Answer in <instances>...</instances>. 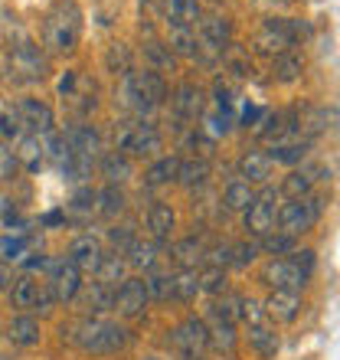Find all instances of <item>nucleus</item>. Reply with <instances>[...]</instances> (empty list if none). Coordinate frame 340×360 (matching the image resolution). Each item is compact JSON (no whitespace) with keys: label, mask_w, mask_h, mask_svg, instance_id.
Returning <instances> with one entry per match:
<instances>
[{"label":"nucleus","mask_w":340,"mask_h":360,"mask_svg":"<svg viewBox=\"0 0 340 360\" xmlns=\"http://www.w3.org/2000/svg\"><path fill=\"white\" fill-rule=\"evenodd\" d=\"M304 151H308V141H275L268 158L275 164H298L304 158Z\"/></svg>","instance_id":"obj_35"},{"label":"nucleus","mask_w":340,"mask_h":360,"mask_svg":"<svg viewBox=\"0 0 340 360\" xmlns=\"http://www.w3.org/2000/svg\"><path fill=\"white\" fill-rule=\"evenodd\" d=\"M259 249H265L268 256H285V252H292L294 249V239L285 236V233H278V229H272L268 236L259 239Z\"/></svg>","instance_id":"obj_43"},{"label":"nucleus","mask_w":340,"mask_h":360,"mask_svg":"<svg viewBox=\"0 0 340 360\" xmlns=\"http://www.w3.org/2000/svg\"><path fill=\"white\" fill-rule=\"evenodd\" d=\"M207 124L213 134H226L229 128H233V108H216V112L207 118Z\"/></svg>","instance_id":"obj_51"},{"label":"nucleus","mask_w":340,"mask_h":360,"mask_svg":"<svg viewBox=\"0 0 340 360\" xmlns=\"http://www.w3.org/2000/svg\"><path fill=\"white\" fill-rule=\"evenodd\" d=\"M255 256H259V243H236V246H229V262L233 266H249Z\"/></svg>","instance_id":"obj_49"},{"label":"nucleus","mask_w":340,"mask_h":360,"mask_svg":"<svg viewBox=\"0 0 340 360\" xmlns=\"http://www.w3.org/2000/svg\"><path fill=\"white\" fill-rule=\"evenodd\" d=\"M131 46L128 43H112L108 46V53H105V66H108V72H115V76H128L131 72Z\"/></svg>","instance_id":"obj_31"},{"label":"nucleus","mask_w":340,"mask_h":360,"mask_svg":"<svg viewBox=\"0 0 340 360\" xmlns=\"http://www.w3.org/2000/svg\"><path fill=\"white\" fill-rule=\"evenodd\" d=\"M164 13L170 27H197V20H203L200 0H164Z\"/></svg>","instance_id":"obj_18"},{"label":"nucleus","mask_w":340,"mask_h":360,"mask_svg":"<svg viewBox=\"0 0 340 360\" xmlns=\"http://www.w3.org/2000/svg\"><path fill=\"white\" fill-rule=\"evenodd\" d=\"M311 187H314V171L308 167V171H292L288 177H285L282 184V193L292 200H301V197H311Z\"/></svg>","instance_id":"obj_30"},{"label":"nucleus","mask_w":340,"mask_h":360,"mask_svg":"<svg viewBox=\"0 0 340 360\" xmlns=\"http://www.w3.org/2000/svg\"><path fill=\"white\" fill-rule=\"evenodd\" d=\"M102 259H105V249L95 236H79L76 243L69 246V262H72L79 272H95Z\"/></svg>","instance_id":"obj_14"},{"label":"nucleus","mask_w":340,"mask_h":360,"mask_svg":"<svg viewBox=\"0 0 340 360\" xmlns=\"http://www.w3.org/2000/svg\"><path fill=\"white\" fill-rule=\"evenodd\" d=\"M239 308H242V298H239V295H223V298L213 302V318H216L219 324H233V321H239Z\"/></svg>","instance_id":"obj_39"},{"label":"nucleus","mask_w":340,"mask_h":360,"mask_svg":"<svg viewBox=\"0 0 340 360\" xmlns=\"http://www.w3.org/2000/svg\"><path fill=\"white\" fill-rule=\"evenodd\" d=\"M66 331H69V341H76L89 354H115V351H122L124 341H128V331H124L122 324L102 321V318L69 324Z\"/></svg>","instance_id":"obj_2"},{"label":"nucleus","mask_w":340,"mask_h":360,"mask_svg":"<svg viewBox=\"0 0 340 360\" xmlns=\"http://www.w3.org/2000/svg\"><path fill=\"white\" fill-rule=\"evenodd\" d=\"M207 334H209V328L200 321V318H187L183 324H177L174 344H177V351L187 360H197L200 354L207 351Z\"/></svg>","instance_id":"obj_9"},{"label":"nucleus","mask_w":340,"mask_h":360,"mask_svg":"<svg viewBox=\"0 0 340 360\" xmlns=\"http://www.w3.org/2000/svg\"><path fill=\"white\" fill-rule=\"evenodd\" d=\"M85 308H89V311H105V308H112V288L102 282H92L85 288Z\"/></svg>","instance_id":"obj_42"},{"label":"nucleus","mask_w":340,"mask_h":360,"mask_svg":"<svg viewBox=\"0 0 340 360\" xmlns=\"http://www.w3.org/2000/svg\"><path fill=\"white\" fill-rule=\"evenodd\" d=\"M259 118H262V108H259V105H246V108H242V115H239L242 128H252Z\"/></svg>","instance_id":"obj_53"},{"label":"nucleus","mask_w":340,"mask_h":360,"mask_svg":"<svg viewBox=\"0 0 340 360\" xmlns=\"http://www.w3.org/2000/svg\"><path fill=\"white\" fill-rule=\"evenodd\" d=\"M37 295H39V282L30 272L17 275L13 285H10V302H13V308H20V311L33 308V304H37Z\"/></svg>","instance_id":"obj_21"},{"label":"nucleus","mask_w":340,"mask_h":360,"mask_svg":"<svg viewBox=\"0 0 340 360\" xmlns=\"http://www.w3.org/2000/svg\"><path fill=\"white\" fill-rule=\"evenodd\" d=\"M7 338L17 344V347H37L39 344V321L30 318V314H17L7 328Z\"/></svg>","instance_id":"obj_20"},{"label":"nucleus","mask_w":340,"mask_h":360,"mask_svg":"<svg viewBox=\"0 0 340 360\" xmlns=\"http://www.w3.org/2000/svg\"><path fill=\"white\" fill-rule=\"evenodd\" d=\"M66 144L72 154H85V158H95V154L102 151V141H98V134L92 131V128H72V131L66 134Z\"/></svg>","instance_id":"obj_25"},{"label":"nucleus","mask_w":340,"mask_h":360,"mask_svg":"<svg viewBox=\"0 0 340 360\" xmlns=\"http://www.w3.org/2000/svg\"><path fill=\"white\" fill-rule=\"evenodd\" d=\"M82 39V7L76 0H56L43 23V43L49 53H72Z\"/></svg>","instance_id":"obj_1"},{"label":"nucleus","mask_w":340,"mask_h":360,"mask_svg":"<svg viewBox=\"0 0 340 360\" xmlns=\"http://www.w3.org/2000/svg\"><path fill=\"white\" fill-rule=\"evenodd\" d=\"M200 295V275L193 269H183L180 275H174V298L180 302H190Z\"/></svg>","instance_id":"obj_38"},{"label":"nucleus","mask_w":340,"mask_h":360,"mask_svg":"<svg viewBox=\"0 0 340 360\" xmlns=\"http://www.w3.org/2000/svg\"><path fill=\"white\" fill-rule=\"evenodd\" d=\"M27 246H30V239L23 233H7V236L0 239V256L7 259V262H20V259L27 256Z\"/></svg>","instance_id":"obj_41"},{"label":"nucleus","mask_w":340,"mask_h":360,"mask_svg":"<svg viewBox=\"0 0 340 360\" xmlns=\"http://www.w3.org/2000/svg\"><path fill=\"white\" fill-rule=\"evenodd\" d=\"M112 243H115V246H118V243H124V246H131L134 236L128 233V229H112Z\"/></svg>","instance_id":"obj_55"},{"label":"nucleus","mask_w":340,"mask_h":360,"mask_svg":"<svg viewBox=\"0 0 340 360\" xmlns=\"http://www.w3.org/2000/svg\"><path fill=\"white\" fill-rule=\"evenodd\" d=\"M304 72V56L301 53H294V49H285L275 56V76L282 79V82H294V79H301Z\"/></svg>","instance_id":"obj_27"},{"label":"nucleus","mask_w":340,"mask_h":360,"mask_svg":"<svg viewBox=\"0 0 340 360\" xmlns=\"http://www.w3.org/2000/svg\"><path fill=\"white\" fill-rule=\"evenodd\" d=\"M207 347H213V351H219V354L236 351V331H233V324H216V328L207 334Z\"/></svg>","instance_id":"obj_37"},{"label":"nucleus","mask_w":340,"mask_h":360,"mask_svg":"<svg viewBox=\"0 0 340 360\" xmlns=\"http://www.w3.org/2000/svg\"><path fill=\"white\" fill-rule=\"evenodd\" d=\"M209 177V164L200 158V161H180V171H177V180L183 187H200V184H207Z\"/></svg>","instance_id":"obj_36"},{"label":"nucleus","mask_w":340,"mask_h":360,"mask_svg":"<svg viewBox=\"0 0 340 360\" xmlns=\"http://www.w3.org/2000/svg\"><path fill=\"white\" fill-rule=\"evenodd\" d=\"M278 193H275L272 187H265L262 193H255V200L246 207V229H249V236L255 239H262L268 236L275 229V213H278Z\"/></svg>","instance_id":"obj_6"},{"label":"nucleus","mask_w":340,"mask_h":360,"mask_svg":"<svg viewBox=\"0 0 340 360\" xmlns=\"http://www.w3.org/2000/svg\"><path fill=\"white\" fill-rule=\"evenodd\" d=\"M252 200H255V190L246 180H233L226 187V193H223V203H226V210H233V213H246V207Z\"/></svg>","instance_id":"obj_28"},{"label":"nucleus","mask_w":340,"mask_h":360,"mask_svg":"<svg viewBox=\"0 0 340 360\" xmlns=\"http://www.w3.org/2000/svg\"><path fill=\"white\" fill-rule=\"evenodd\" d=\"M49 292H53V298L56 302H72V298H79V292H82V272H79L72 262H56L53 266V282H49Z\"/></svg>","instance_id":"obj_12"},{"label":"nucleus","mask_w":340,"mask_h":360,"mask_svg":"<svg viewBox=\"0 0 340 360\" xmlns=\"http://www.w3.org/2000/svg\"><path fill=\"white\" fill-rule=\"evenodd\" d=\"M321 210H324V200L321 197H301V200H288L285 207H278L275 219H278V233L285 236H301L308 229L321 219Z\"/></svg>","instance_id":"obj_4"},{"label":"nucleus","mask_w":340,"mask_h":360,"mask_svg":"<svg viewBox=\"0 0 340 360\" xmlns=\"http://www.w3.org/2000/svg\"><path fill=\"white\" fill-rule=\"evenodd\" d=\"M334 118H337L334 108H304V112L298 115V122H292V128H298V131H304V134H321L334 124Z\"/></svg>","instance_id":"obj_19"},{"label":"nucleus","mask_w":340,"mask_h":360,"mask_svg":"<svg viewBox=\"0 0 340 360\" xmlns=\"http://www.w3.org/2000/svg\"><path fill=\"white\" fill-rule=\"evenodd\" d=\"M144 288H148V298H170L174 295V275L151 272L144 278Z\"/></svg>","instance_id":"obj_44"},{"label":"nucleus","mask_w":340,"mask_h":360,"mask_svg":"<svg viewBox=\"0 0 340 360\" xmlns=\"http://www.w3.org/2000/svg\"><path fill=\"white\" fill-rule=\"evenodd\" d=\"M144 56L154 63V69L174 66V56H170V49L164 46V43H157V39H148V43H144Z\"/></svg>","instance_id":"obj_48"},{"label":"nucleus","mask_w":340,"mask_h":360,"mask_svg":"<svg viewBox=\"0 0 340 360\" xmlns=\"http://www.w3.org/2000/svg\"><path fill=\"white\" fill-rule=\"evenodd\" d=\"M124 262L134 266V269H154V262H157V246H154V243L134 239L131 246H128V259H124Z\"/></svg>","instance_id":"obj_33"},{"label":"nucleus","mask_w":340,"mask_h":360,"mask_svg":"<svg viewBox=\"0 0 340 360\" xmlns=\"http://www.w3.org/2000/svg\"><path fill=\"white\" fill-rule=\"evenodd\" d=\"M288 259H292L294 266L301 269L308 278H311V272H314V252L311 249H301V252H288Z\"/></svg>","instance_id":"obj_52"},{"label":"nucleus","mask_w":340,"mask_h":360,"mask_svg":"<svg viewBox=\"0 0 340 360\" xmlns=\"http://www.w3.org/2000/svg\"><path fill=\"white\" fill-rule=\"evenodd\" d=\"M23 124H20V115H17V105L13 102H4L0 98V134L4 138H13Z\"/></svg>","instance_id":"obj_46"},{"label":"nucleus","mask_w":340,"mask_h":360,"mask_svg":"<svg viewBox=\"0 0 340 360\" xmlns=\"http://www.w3.org/2000/svg\"><path fill=\"white\" fill-rule=\"evenodd\" d=\"M262 311L268 321H278V324H292L298 314H301V295L298 292H282L275 288L268 298H265Z\"/></svg>","instance_id":"obj_13"},{"label":"nucleus","mask_w":340,"mask_h":360,"mask_svg":"<svg viewBox=\"0 0 340 360\" xmlns=\"http://www.w3.org/2000/svg\"><path fill=\"white\" fill-rule=\"evenodd\" d=\"M13 69H17V72H27V79H43L46 76V59H43L39 46H33L27 39V43L13 46Z\"/></svg>","instance_id":"obj_16"},{"label":"nucleus","mask_w":340,"mask_h":360,"mask_svg":"<svg viewBox=\"0 0 340 360\" xmlns=\"http://www.w3.org/2000/svg\"><path fill=\"white\" fill-rule=\"evenodd\" d=\"M43 151H46V144L39 141V134H27L23 141H20V148L13 154H17V164L23 167V171L37 174L39 164H43Z\"/></svg>","instance_id":"obj_22"},{"label":"nucleus","mask_w":340,"mask_h":360,"mask_svg":"<svg viewBox=\"0 0 340 360\" xmlns=\"http://www.w3.org/2000/svg\"><path fill=\"white\" fill-rule=\"evenodd\" d=\"M95 200H102V207H98V210H102L105 217H118V213L124 210V193L118 187H112V184H108V187H105Z\"/></svg>","instance_id":"obj_47"},{"label":"nucleus","mask_w":340,"mask_h":360,"mask_svg":"<svg viewBox=\"0 0 340 360\" xmlns=\"http://www.w3.org/2000/svg\"><path fill=\"white\" fill-rule=\"evenodd\" d=\"M239 318L249 324V328H255V324H265V311L262 304L252 302V298H242V308H239Z\"/></svg>","instance_id":"obj_50"},{"label":"nucleus","mask_w":340,"mask_h":360,"mask_svg":"<svg viewBox=\"0 0 340 360\" xmlns=\"http://www.w3.org/2000/svg\"><path fill=\"white\" fill-rule=\"evenodd\" d=\"M17 115H20V124L30 128V134H49L53 131V108L46 102H39V98H20L17 102Z\"/></svg>","instance_id":"obj_11"},{"label":"nucleus","mask_w":340,"mask_h":360,"mask_svg":"<svg viewBox=\"0 0 340 360\" xmlns=\"http://www.w3.org/2000/svg\"><path fill=\"white\" fill-rule=\"evenodd\" d=\"M10 285H13V272L7 266H0V292H10Z\"/></svg>","instance_id":"obj_56"},{"label":"nucleus","mask_w":340,"mask_h":360,"mask_svg":"<svg viewBox=\"0 0 340 360\" xmlns=\"http://www.w3.org/2000/svg\"><path fill=\"white\" fill-rule=\"evenodd\" d=\"M200 292H226V272L219 266H207L203 272H200Z\"/></svg>","instance_id":"obj_45"},{"label":"nucleus","mask_w":340,"mask_h":360,"mask_svg":"<svg viewBox=\"0 0 340 360\" xmlns=\"http://www.w3.org/2000/svg\"><path fill=\"white\" fill-rule=\"evenodd\" d=\"M124 98L134 112H151V108L167 102V82L157 69H144V72L131 69L124 76Z\"/></svg>","instance_id":"obj_3"},{"label":"nucleus","mask_w":340,"mask_h":360,"mask_svg":"<svg viewBox=\"0 0 340 360\" xmlns=\"http://www.w3.org/2000/svg\"><path fill=\"white\" fill-rule=\"evenodd\" d=\"M161 144H164V138L151 122H131V124H122V128H118V151H122L124 158L154 154V151H161Z\"/></svg>","instance_id":"obj_5"},{"label":"nucleus","mask_w":340,"mask_h":360,"mask_svg":"<svg viewBox=\"0 0 340 360\" xmlns=\"http://www.w3.org/2000/svg\"><path fill=\"white\" fill-rule=\"evenodd\" d=\"M56 302V298H53V292H49V288H39V295H37V304H33V308H39V311H49V304Z\"/></svg>","instance_id":"obj_54"},{"label":"nucleus","mask_w":340,"mask_h":360,"mask_svg":"<svg viewBox=\"0 0 340 360\" xmlns=\"http://www.w3.org/2000/svg\"><path fill=\"white\" fill-rule=\"evenodd\" d=\"M167 49H170V56H197L200 39L193 33V27H170Z\"/></svg>","instance_id":"obj_23"},{"label":"nucleus","mask_w":340,"mask_h":360,"mask_svg":"<svg viewBox=\"0 0 340 360\" xmlns=\"http://www.w3.org/2000/svg\"><path fill=\"white\" fill-rule=\"evenodd\" d=\"M177 226V213L170 210V203H154L151 213H148V229H151L157 239H167Z\"/></svg>","instance_id":"obj_26"},{"label":"nucleus","mask_w":340,"mask_h":360,"mask_svg":"<svg viewBox=\"0 0 340 360\" xmlns=\"http://www.w3.org/2000/svg\"><path fill=\"white\" fill-rule=\"evenodd\" d=\"M249 344H252V351H259L262 357H275V351H278V334L268 331L265 324H255V328H249Z\"/></svg>","instance_id":"obj_34"},{"label":"nucleus","mask_w":340,"mask_h":360,"mask_svg":"<svg viewBox=\"0 0 340 360\" xmlns=\"http://www.w3.org/2000/svg\"><path fill=\"white\" fill-rule=\"evenodd\" d=\"M265 282L272 285V288H282V292H298L301 295V288L308 285V275L285 256V259L268 262V269H265Z\"/></svg>","instance_id":"obj_10"},{"label":"nucleus","mask_w":340,"mask_h":360,"mask_svg":"<svg viewBox=\"0 0 340 360\" xmlns=\"http://www.w3.org/2000/svg\"><path fill=\"white\" fill-rule=\"evenodd\" d=\"M177 171H180V161L177 158H161V161H154L144 174V180L151 184V187H161V184H170V180H177Z\"/></svg>","instance_id":"obj_32"},{"label":"nucleus","mask_w":340,"mask_h":360,"mask_svg":"<svg viewBox=\"0 0 340 360\" xmlns=\"http://www.w3.org/2000/svg\"><path fill=\"white\" fill-rule=\"evenodd\" d=\"M292 46H294L292 30H288V20H282V17H268L262 23V30H259V37H255V49L259 53L278 56V53H285V49H292Z\"/></svg>","instance_id":"obj_7"},{"label":"nucleus","mask_w":340,"mask_h":360,"mask_svg":"<svg viewBox=\"0 0 340 360\" xmlns=\"http://www.w3.org/2000/svg\"><path fill=\"white\" fill-rule=\"evenodd\" d=\"M148 288H144V278H124L122 288L112 295V308H118V314L124 318H138L148 308Z\"/></svg>","instance_id":"obj_8"},{"label":"nucleus","mask_w":340,"mask_h":360,"mask_svg":"<svg viewBox=\"0 0 340 360\" xmlns=\"http://www.w3.org/2000/svg\"><path fill=\"white\" fill-rule=\"evenodd\" d=\"M134 174V167H131V158H124L122 151H112V154H105L102 158V177L108 180V184H124V180Z\"/></svg>","instance_id":"obj_24"},{"label":"nucleus","mask_w":340,"mask_h":360,"mask_svg":"<svg viewBox=\"0 0 340 360\" xmlns=\"http://www.w3.org/2000/svg\"><path fill=\"white\" fill-rule=\"evenodd\" d=\"M63 219H66V213H46L43 223H46V226H56V223H63Z\"/></svg>","instance_id":"obj_57"},{"label":"nucleus","mask_w":340,"mask_h":360,"mask_svg":"<svg viewBox=\"0 0 340 360\" xmlns=\"http://www.w3.org/2000/svg\"><path fill=\"white\" fill-rule=\"evenodd\" d=\"M203 105H207V95H203L200 86H193V82H183V86L174 92V112H177V118H183V122H197L200 115H203Z\"/></svg>","instance_id":"obj_15"},{"label":"nucleus","mask_w":340,"mask_h":360,"mask_svg":"<svg viewBox=\"0 0 340 360\" xmlns=\"http://www.w3.org/2000/svg\"><path fill=\"white\" fill-rule=\"evenodd\" d=\"M275 171V161L265 151H246L239 161V174L246 177V184H268Z\"/></svg>","instance_id":"obj_17"},{"label":"nucleus","mask_w":340,"mask_h":360,"mask_svg":"<svg viewBox=\"0 0 340 360\" xmlns=\"http://www.w3.org/2000/svg\"><path fill=\"white\" fill-rule=\"evenodd\" d=\"M124 269H128V262H124V259H118V256H105L102 262H98V269H95V272H98V282L112 288L115 282H122V278H124Z\"/></svg>","instance_id":"obj_40"},{"label":"nucleus","mask_w":340,"mask_h":360,"mask_svg":"<svg viewBox=\"0 0 340 360\" xmlns=\"http://www.w3.org/2000/svg\"><path fill=\"white\" fill-rule=\"evenodd\" d=\"M203 256H207V246H203L197 236L180 239L177 246H174V259H177L180 269H193L197 262H203Z\"/></svg>","instance_id":"obj_29"}]
</instances>
